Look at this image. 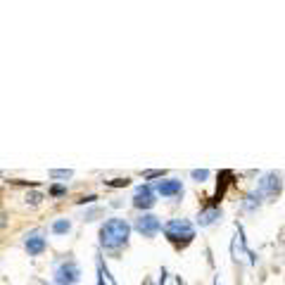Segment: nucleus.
I'll return each instance as SVG.
<instances>
[{
	"label": "nucleus",
	"mask_w": 285,
	"mask_h": 285,
	"mask_svg": "<svg viewBox=\"0 0 285 285\" xmlns=\"http://www.w3.org/2000/svg\"><path fill=\"white\" fill-rule=\"evenodd\" d=\"M135 228L143 233V235H148V238H152V235H157L162 228V223L157 216H152V214H143V216H138L135 219Z\"/></svg>",
	"instance_id": "nucleus-3"
},
{
	"label": "nucleus",
	"mask_w": 285,
	"mask_h": 285,
	"mask_svg": "<svg viewBox=\"0 0 285 285\" xmlns=\"http://www.w3.org/2000/svg\"><path fill=\"white\" fill-rule=\"evenodd\" d=\"M27 249H29V254H41V252L45 249V238L43 235H38V233L29 235L27 238Z\"/></svg>",
	"instance_id": "nucleus-7"
},
{
	"label": "nucleus",
	"mask_w": 285,
	"mask_h": 285,
	"mask_svg": "<svg viewBox=\"0 0 285 285\" xmlns=\"http://www.w3.org/2000/svg\"><path fill=\"white\" fill-rule=\"evenodd\" d=\"M157 193L164 197L178 195V193H183V186H181V181H160L157 183Z\"/></svg>",
	"instance_id": "nucleus-6"
},
{
	"label": "nucleus",
	"mask_w": 285,
	"mask_h": 285,
	"mask_svg": "<svg viewBox=\"0 0 285 285\" xmlns=\"http://www.w3.org/2000/svg\"><path fill=\"white\" fill-rule=\"evenodd\" d=\"M164 233H167V238H171V240L188 242L195 235V228H193V223H188L186 219H176V221H169L164 226Z\"/></svg>",
	"instance_id": "nucleus-2"
},
{
	"label": "nucleus",
	"mask_w": 285,
	"mask_h": 285,
	"mask_svg": "<svg viewBox=\"0 0 285 285\" xmlns=\"http://www.w3.org/2000/svg\"><path fill=\"white\" fill-rule=\"evenodd\" d=\"M193 176L195 178H207V171H193Z\"/></svg>",
	"instance_id": "nucleus-10"
},
{
	"label": "nucleus",
	"mask_w": 285,
	"mask_h": 285,
	"mask_svg": "<svg viewBox=\"0 0 285 285\" xmlns=\"http://www.w3.org/2000/svg\"><path fill=\"white\" fill-rule=\"evenodd\" d=\"M69 228H71L69 221H64V219H62V221H55V226H53V231H55V233H67Z\"/></svg>",
	"instance_id": "nucleus-8"
},
{
	"label": "nucleus",
	"mask_w": 285,
	"mask_h": 285,
	"mask_svg": "<svg viewBox=\"0 0 285 285\" xmlns=\"http://www.w3.org/2000/svg\"><path fill=\"white\" fill-rule=\"evenodd\" d=\"M50 176H55V178H69V176H71V171H53Z\"/></svg>",
	"instance_id": "nucleus-9"
},
{
	"label": "nucleus",
	"mask_w": 285,
	"mask_h": 285,
	"mask_svg": "<svg viewBox=\"0 0 285 285\" xmlns=\"http://www.w3.org/2000/svg\"><path fill=\"white\" fill-rule=\"evenodd\" d=\"M133 205L135 207H143V209H150L152 205H155V190L148 186H143L135 190V195H133Z\"/></svg>",
	"instance_id": "nucleus-5"
},
{
	"label": "nucleus",
	"mask_w": 285,
	"mask_h": 285,
	"mask_svg": "<svg viewBox=\"0 0 285 285\" xmlns=\"http://www.w3.org/2000/svg\"><path fill=\"white\" fill-rule=\"evenodd\" d=\"M55 278H57V283L60 285H74L76 280H79V268H76L74 261H67V264H62V266H57Z\"/></svg>",
	"instance_id": "nucleus-4"
},
{
	"label": "nucleus",
	"mask_w": 285,
	"mask_h": 285,
	"mask_svg": "<svg viewBox=\"0 0 285 285\" xmlns=\"http://www.w3.org/2000/svg\"><path fill=\"white\" fill-rule=\"evenodd\" d=\"M128 233H131V226H128L124 219H109V221L102 226V231H100V242L109 249L121 247V245H126V240H128Z\"/></svg>",
	"instance_id": "nucleus-1"
}]
</instances>
